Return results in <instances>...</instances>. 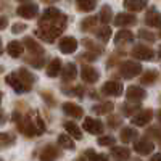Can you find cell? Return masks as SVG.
Listing matches in <instances>:
<instances>
[{"label": "cell", "mask_w": 161, "mask_h": 161, "mask_svg": "<svg viewBox=\"0 0 161 161\" xmlns=\"http://www.w3.org/2000/svg\"><path fill=\"white\" fill-rule=\"evenodd\" d=\"M140 71H142V66L136 61H126L123 66H121V74H123L126 79L136 77L137 74H140Z\"/></svg>", "instance_id": "obj_1"}, {"label": "cell", "mask_w": 161, "mask_h": 161, "mask_svg": "<svg viewBox=\"0 0 161 161\" xmlns=\"http://www.w3.org/2000/svg\"><path fill=\"white\" fill-rule=\"evenodd\" d=\"M132 57H136L139 60L150 61L155 57V52L152 48H148V47H145V45H136V47L132 48Z\"/></svg>", "instance_id": "obj_2"}, {"label": "cell", "mask_w": 161, "mask_h": 161, "mask_svg": "<svg viewBox=\"0 0 161 161\" xmlns=\"http://www.w3.org/2000/svg\"><path fill=\"white\" fill-rule=\"evenodd\" d=\"M102 92L106 95H113V97H119L123 93V84L116 82V80H108L105 82V86L102 87Z\"/></svg>", "instance_id": "obj_3"}, {"label": "cell", "mask_w": 161, "mask_h": 161, "mask_svg": "<svg viewBox=\"0 0 161 161\" xmlns=\"http://www.w3.org/2000/svg\"><path fill=\"white\" fill-rule=\"evenodd\" d=\"M155 148L153 142H150L148 139H140L136 142V145H134V150H136L139 155H150Z\"/></svg>", "instance_id": "obj_4"}, {"label": "cell", "mask_w": 161, "mask_h": 161, "mask_svg": "<svg viewBox=\"0 0 161 161\" xmlns=\"http://www.w3.org/2000/svg\"><path fill=\"white\" fill-rule=\"evenodd\" d=\"M37 11H39V8H37V5H34V3H26V5H19L18 7V10H16V13L19 16H23V18H34L36 15H37Z\"/></svg>", "instance_id": "obj_5"}, {"label": "cell", "mask_w": 161, "mask_h": 161, "mask_svg": "<svg viewBox=\"0 0 161 161\" xmlns=\"http://www.w3.org/2000/svg\"><path fill=\"white\" fill-rule=\"evenodd\" d=\"M58 47H60V52L63 53H73L77 48V40L74 37H63L60 40Z\"/></svg>", "instance_id": "obj_6"}, {"label": "cell", "mask_w": 161, "mask_h": 161, "mask_svg": "<svg viewBox=\"0 0 161 161\" xmlns=\"http://www.w3.org/2000/svg\"><path fill=\"white\" fill-rule=\"evenodd\" d=\"M84 129L90 134H102L103 132V124L100 123L98 119H93V118H87L84 121Z\"/></svg>", "instance_id": "obj_7"}, {"label": "cell", "mask_w": 161, "mask_h": 161, "mask_svg": "<svg viewBox=\"0 0 161 161\" xmlns=\"http://www.w3.org/2000/svg\"><path fill=\"white\" fill-rule=\"evenodd\" d=\"M80 77H82L86 82L93 84V82H97V79H98V73L95 71V68L86 64V66H82V69H80Z\"/></svg>", "instance_id": "obj_8"}, {"label": "cell", "mask_w": 161, "mask_h": 161, "mask_svg": "<svg viewBox=\"0 0 161 161\" xmlns=\"http://www.w3.org/2000/svg\"><path fill=\"white\" fill-rule=\"evenodd\" d=\"M145 90L142 89V87H137V86H132V87H129L127 89V92H126V97L130 100V102H139V100H143L145 98Z\"/></svg>", "instance_id": "obj_9"}, {"label": "cell", "mask_w": 161, "mask_h": 161, "mask_svg": "<svg viewBox=\"0 0 161 161\" xmlns=\"http://www.w3.org/2000/svg\"><path fill=\"white\" fill-rule=\"evenodd\" d=\"M63 111L68 114V116H71V118H82V108L80 106H77V105H74V103H63Z\"/></svg>", "instance_id": "obj_10"}, {"label": "cell", "mask_w": 161, "mask_h": 161, "mask_svg": "<svg viewBox=\"0 0 161 161\" xmlns=\"http://www.w3.org/2000/svg\"><path fill=\"white\" fill-rule=\"evenodd\" d=\"M152 116H153V113L150 111V110H145V111H139L136 116L132 118V123L136 124V126H145L148 121L152 119Z\"/></svg>", "instance_id": "obj_11"}, {"label": "cell", "mask_w": 161, "mask_h": 161, "mask_svg": "<svg viewBox=\"0 0 161 161\" xmlns=\"http://www.w3.org/2000/svg\"><path fill=\"white\" fill-rule=\"evenodd\" d=\"M114 24L116 26H132V24H136V16L129 15V13H119L114 18Z\"/></svg>", "instance_id": "obj_12"}, {"label": "cell", "mask_w": 161, "mask_h": 161, "mask_svg": "<svg viewBox=\"0 0 161 161\" xmlns=\"http://www.w3.org/2000/svg\"><path fill=\"white\" fill-rule=\"evenodd\" d=\"M7 82H8V86H11L13 89H15L16 92H26V90H29L28 87H26L21 80H19V77H18V74H10L8 77H7Z\"/></svg>", "instance_id": "obj_13"}, {"label": "cell", "mask_w": 161, "mask_h": 161, "mask_svg": "<svg viewBox=\"0 0 161 161\" xmlns=\"http://www.w3.org/2000/svg\"><path fill=\"white\" fill-rule=\"evenodd\" d=\"M57 158H58V150L52 145L45 147L40 153V161H55Z\"/></svg>", "instance_id": "obj_14"}, {"label": "cell", "mask_w": 161, "mask_h": 161, "mask_svg": "<svg viewBox=\"0 0 161 161\" xmlns=\"http://www.w3.org/2000/svg\"><path fill=\"white\" fill-rule=\"evenodd\" d=\"M145 23L152 26V28H161V13H158L156 10H152L145 18Z\"/></svg>", "instance_id": "obj_15"}, {"label": "cell", "mask_w": 161, "mask_h": 161, "mask_svg": "<svg viewBox=\"0 0 161 161\" xmlns=\"http://www.w3.org/2000/svg\"><path fill=\"white\" fill-rule=\"evenodd\" d=\"M21 130H23V134H26L28 137H32V136H37V134H39V130H37V127H36V123H32V121H29V119H24V121H23Z\"/></svg>", "instance_id": "obj_16"}, {"label": "cell", "mask_w": 161, "mask_h": 161, "mask_svg": "<svg viewBox=\"0 0 161 161\" xmlns=\"http://www.w3.org/2000/svg\"><path fill=\"white\" fill-rule=\"evenodd\" d=\"M111 155L118 159V161H126L130 155L129 148H126V147H113L111 148Z\"/></svg>", "instance_id": "obj_17"}, {"label": "cell", "mask_w": 161, "mask_h": 161, "mask_svg": "<svg viewBox=\"0 0 161 161\" xmlns=\"http://www.w3.org/2000/svg\"><path fill=\"white\" fill-rule=\"evenodd\" d=\"M147 5V0H124V7L130 11H140Z\"/></svg>", "instance_id": "obj_18"}, {"label": "cell", "mask_w": 161, "mask_h": 161, "mask_svg": "<svg viewBox=\"0 0 161 161\" xmlns=\"http://www.w3.org/2000/svg\"><path fill=\"white\" fill-rule=\"evenodd\" d=\"M7 50H8V53H10V57L18 58V57L21 55V53H23V44H21V42H18V40H13V42H10V44H8Z\"/></svg>", "instance_id": "obj_19"}, {"label": "cell", "mask_w": 161, "mask_h": 161, "mask_svg": "<svg viewBox=\"0 0 161 161\" xmlns=\"http://www.w3.org/2000/svg\"><path fill=\"white\" fill-rule=\"evenodd\" d=\"M132 39H134V36H132L130 31H119L114 37V42L118 45H121V44H126V42H132Z\"/></svg>", "instance_id": "obj_20"}, {"label": "cell", "mask_w": 161, "mask_h": 161, "mask_svg": "<svg viewBox=\"0 0 161 161\" xmlns=\"http://www.w3.org/2000/svg\"><path fill=\"white\" fill-rule=\"evenodd\" d=\"M60 73H61V63H60V60H53V61L48 64V68H47V76L57 77Z\"/></svg>", "instance_id": "obj_21"}, {"label": "cell", "mask_w": 161, "mask_h": 161, "mask_svg": "<svg viewBox=\"0 0 161 161\" xmlns=\"http://www.w3.org/2000/svg\"><path fill=\"white\" fill-rule=\"evenodd\" d=\"M18 77H19V80L26 86V87H31V84L34 82V76L28 71V69H19V73H18Z\"/></svg>", "instance_id": "obj_22"}, {"label": "cell", "mask_w": 161, "mask_h": 161, "mask_svg": "<svg viewBox=\"0 0 161 161\" xmlns=\"http://www.w3.org/2000/svg\"><path fill=\"white\" fill-rule=\"evenodd\" d=\"M76 3L79 7V10L82 11H92L97 7V0H76Z\"/></svg>", "instance_id": "obj_23"}, {"label": "cell", "mask_w": 161, "mask_h": 161, "mask_svg": "<svg viewBox=\"0 0 161 161\" xmlns=\"http://www.w3.org/2000/svg\"><path fill=\"white\" fill-rule=\"evenodd\" d=\"M61 76H63L66 80L74 79V77H76V66H74V63H68V64H66L64 68L61 69Z\"/></svg>", "instance_id": "obj_24"}, {"label": "cell", "mask_w": 161, "mask_h": 161, "mask_svg": "<svg viewBox=\"0 0 161 161\" xmlns=\"http://www.w3.org/2000/svg\"><path fill=\"white\" fill-rule=\"evenodd\" d=\"M64 129L68 130L69 136H73L74 139H82V132H80V129L74 124V123H64Z\"/></svg>", "instance_id": "obj_25"}, {"label": "cell", "mask_w": 161, "mask_h": 161, "mask_svg": "<svg viewBox=\"0 0 161 161\" xmlns=\"http://www.w3.org/2000/svg\"><path fill=\"white\" fill-rule=\"evenodd\" d=\"M136 137H137V132L134 129H130V127H126V129L121 130V140L126 142V143H129L130 140H134Z\"/></svg>", "instance_id": "obj_26"}, {"label": "cell", "mask_w": 161, "mask_h": 161, "mask_svg": "<svg viewBox=\"0 0 161 161\" xmlns=\"http://www.w3.org/2000/svg\"><path fill=\"white\" fill-rule=\"evenodd\" d=\"M58 143L63 147V148H66V150H73L74 148V142L68 136H64V134H61V136L58 137Z\"/></svg>", "instance_id": "obj_27"}, {"label": "cell", "mask_w": 161, "mask_h": 161, "mask_svg": "<svg viewBox=\"0 0 161 161\" xmlns=\"http://www.w3.org/2000/svg\"><path fill=\"white\" fill-rule=\"evenodd\" d=\"M111 18H113L111 8L105 5V7H103V8L100 10V19H102L103 23H110V21H111Z\"/></svg>", "instance_id": "obj_28"}, {"label": "cell", "mask_w": 161, "mask_h": 161, "mask_svg": "<svg viewBox=\"0 0 161 161\" xmlns=\"http://www.w3.org/2000/svg\"><path fill=\"white\" fill-rule=\"evenodd\" d=\"M110 36H111V29H110V28H106V26L97 31V37L102 40V42H108Z\"/></svg>", "instance_id": "obj_29"}, {"label": "cell", "mask_w": 161, "mask_h": 161, "mask_svg": "<svg viewBox=\"0 0 161 161\" xmlns=\"http://www.w3.org/2000/svg\"><path fill=\"white\" fill-rule=\"evenodd\" d=\"M93 110H95V113H98V114H105V113H110L113 110V105L111 103H102V105L93 106Z\"/></svg>", "instance_id": "obj_30"}, {"label": "cell", "mask_w": 161, "mask_h": 161, "mask_svg": "<svg viewBox=\"0 0 161 161\" xmlns=\"http://www.w3.org/2000/svg\"><path fill=\"white\" fill-rule=\"evenodd\" d=\"M86 156H87L90 161H108V158H106L105 155H98V153H95L93 150H87V152H86Z\"/></svg>", "instance_id": "obj_31"}, {"label": "cell", "mask_w": 161, "mask_h": 161, "mask_svg": "<svg viewBox=\"0 0 161 161\" xmlns=\"http://www.w3.org/2000/svg\"><path fill=\"white\" fill-rule=\"evenodd\" d=\"M24 42H26V45H28V48H29L32 53H34V52H37V53H42V52H44V48L40 47V45H37V44L34 42V40H32V39H29V37L26 39Z\"/></svg>", "instance_id": "obj_32"}, {"label": "cell", "mask_w": 161, "mask_h": 161, "mask_svg": "<svg viewBox=\"0 0 161 161\" xmlns=\"http://www.w3.org/2000/svg\"><path fill=\"white\" fill-rule=\"evenodd\" d=\"M155 80H156V73H153V71L145 73L143 77H142V82H143V84H153Z\"/></svg>", "instance_id": "obj_33"}, {"label": "cell", "mask_w": 161, "mask_h": 161, "mask_svg": "<svg viewBox=\"0 0 161 161\" xmlns=\"http://www.w3.org/2000/svg\"><path fill=\"white\" fill-rule=\"evenodd\" d=\"M13 139L11 136H8V134H0V147H5V145H8V143H11Z\"/></svg>", "instance_id": "obj_34"}, {"label": "cell", "mask_w": 161, "mask_h": 161, "mask_svg": "<svg viewBox=\"0 0 161 161\" xmlns=\"http://www.w3.org/2000/svg\"><path fill=\"white\" fill-rule=\"evenodd\" d=\"M98 145H114V139L113 137H108V136L100 137L98 139Z\"/></svg>", "instance_id": "obj_35"}, {"label": "cell", "mask_w": 161, "mask_h": 161, "mask_svg": "<svg viewBox=\"0 0 161 161\" xmlns=\"http://www.w3.org/2000/svg\"><path fill=\"white\" fill-rule=\"evenodd\" d=\"M26 29V26L23 24V23H18V24H13V28H11V31L15 32V34H19L21 31H24Z\"/></svg>", "instance_id": "obj_36"}, {"label": "cell", "mask_w": 161, "mask_h": 161, "mask_svg": "<svg viewBox=\"0 0 161 161\" xmlns=\"http://www.w3.org/2000/svg\"><path fill=\"white\" fill-rule=\"evenodd\" d=\"M139 36H140L142 39H147V40H153V39H155V36H153V34L147 32V31H140V32H139Z\"/></svg>", "instance_id": "obj_37"}, {"label": "cell", "mask_w": 161, "mask_h": 161, "mask_svg": "<svg viewBox=\"0 0 161 161\" xmlns=\"http://www.w3.org/2000/svg\"><path fill=\"white\" fill-rule=\"evenodd\" d=\"M36 127H37L39 132H44L45 130V126H44V123H42V119H40V118L36 119Z\"/></svg>", "instance_id": "obj_38"}, {"label": "cell", "mask_w": 161, "mask_h": 161, "mask_svg": "<svg viewBox=\"0 0 161 161\" xmlns=\"http://www.w3.org/2000/svg\"><path fill=\"white\" fill-rule=\"evenodd\" d=\"M95 21H97V18H90V19H86L84 23H82V28L86 29V28H90V26H93L95 24Z\"/></svg>", "instance_id": "obj_39"}, {"label": "cell", "mask_w": 161, "mask_h": 161, "mask_svg": "<svg viewBox=\"0 0 161 161\" xmlns=\"http://www.w3.org/2000/svg\"><path fill=\"white\" fill-rule=\"evenodd\" d=\"M150 161H161V153H156V155H153Z\"/></svg>", "instance_id": "obj_40"}, {"label": "cell", "mask_w": 161, "mask_h": 161, "mask_svg": "<svg viewBox=\"0 0 161 161\" xmlns=\"http://www.w3.org/2000/svg\"><path fill=\"white\" fill-rule=\"evenodd\" d=\"M5 26H7V19L5 18H0V29H3Z\"/></svg>", "instance_id": "obj_41"}, {"label": "cell", "mask_w": 161, "mask_h": 161, "mask_svg": "<svg viewBox=\"0 0 161 161\" xmlns=\"http://www.w3.org/2000/svg\"><path fill=\"white\" fill-rule=\"evenodd\" d=\"M158 118H159V121H161V111H158Z\"/></svg>", "instance_id": "obj_42"}, {"label": "cell", "mask_w": 161, "mask_h": 161, "mask_svg": "<svg viewBox=\"0 0 161 161\" xmlns=\"http://www.w3.org/2000/svg\"><path fill=\"white\" fill-rule=\"evenodd\" d=\"M76 161H86V159H82V158H79V159H76Z\"/></svg>", "instance_id": "obj_43"}, {"label": "cell", "mask_w": 161, "mask_h": 161, "mask_svg": "<svg viewBox=\"0 0 161 161\" xmlns=\"http://www.w3.org/2000/svg\"><path fill=\"white\" fill-rule=\"evenodd\" d=\"M0 100H2V93H0Z\"/></svg>", "instance_id": "obj_44"}, {"label": "cell", "mask_w": 161, "mask_h": 161, "mask_svg": "<svg viewBox=\"0 0 161 161\" xmlns=\"http://www.w3.org/2000/svg\"><path fill=\"white\" fill-rule=\"evenodd\" d=\"M159 53H161V48H159Z\"/></svg>", "instance_id": "obj_45"}, {"label": "cell", "mask_w": 161, "mask_h": 161, "mask_svg": "<svg viewBox=\"0 0 161 161\" xmlns=\"http://www.w3.org/2000/svg\"><path fill=\"white\" fill-rule=\"evenodd\" d=\"M0 161H2V159H0Z\"/></svg>", "instance_id": "obj_46"}, {"label": "cell", "mask_w": 161, "mask_h": 161, "mask_svg": "<svg viewBox=\"0 0 161 161\" xmlns=\"http://www.w3.org/2000/svg\"><path fill=\"white\" fill-rule=\"evenodd\" d=\"M0 50H2V48H0Z\"/></svg>", "instance_id": "obj_47"}]
</instances>
